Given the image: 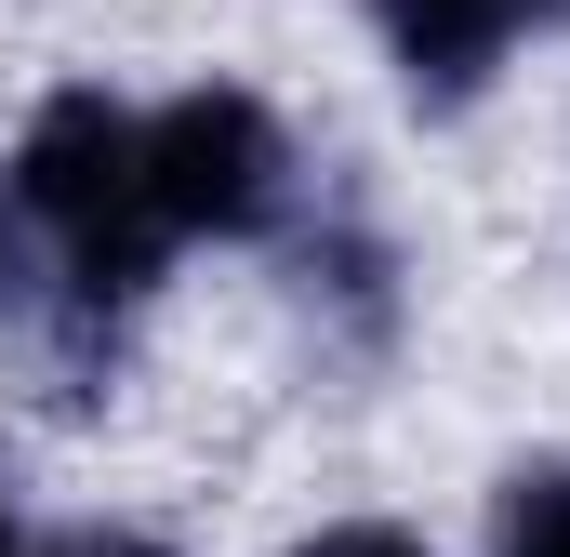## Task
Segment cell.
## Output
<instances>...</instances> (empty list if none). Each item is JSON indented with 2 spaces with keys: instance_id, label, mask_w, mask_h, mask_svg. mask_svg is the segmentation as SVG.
<instances>
[{
  "instance_id": "cell-1",
  "label": "cell",
  "mask_w": 570,
  "mask_h": 557,
  "mask_svg": "<svg viewBox=\"0 0 570 557\" xmlns=\"http://www.w3.org/2000/svg\"><path fill=\"white\" fill-rule=\"evenodd\" d=\"M27 213L80 253V305H120L159 278V199H146V120H120L107 94H53L27 146H13Z\"/></svg>"
},
{
  "instance_id": "cell-2",
  "label": "cell",
  "mask_w": 570,
  "mask_h": 557,
  "mask_svg": "<svg viewBox=\"0 0 570 557\" xmlns=\"http://www.w3.org/2000/svg\"><path fill=\"white\" fill-rule=\"evenodd\" d=\"M279 173H292L279 120H266L253 94H173V107L146 120V199H159V226H186V240L266 226Z\"/></svg>"
},
{
  "instance_id": "cell-3",
  "label": "cell",
  "mask_w": 570,
  "mask_h": 557,
  "mask_svg": "<svg viewBox=\"0 0 570 557\" xmlns=\"http://www.w3.org/2000/svg\"><path fill=\"white\" fill-rule=\"evenodd\" d=\"M531 0H385V40H399V67H412V94H478L491 80V53H504V27H518Z\"/></svg>"
},
{
  "instance_id": "cell-4",
  "label": "cell",
  "mask_w": 570,
  "mask_h": 557,
  "mask_svg": "<svg viewBox=\"0 0 570 557\" xmlns=\"http://www.w3.org/2000/svg\"><path fill=\"white\" fill-rule=\"evenodd\" d=\"M504 557H570V465L504 491Z\"/></svg>"
},
{
  "instance_id": "cell-5",
  "label": "cell",
  "mask_w": 570,
  "mask_h": 557,
  "mask_svg": "<svg viewBox=\"0 0 570 557\" xmlns=\"http://www.w3.org/2000/svg\"><path fill=\"white\" fill-rule=\"evenodd\" d=\"M305 557H425L412 531H385V518H345V531H318Z\"/></svg>"
},
{
  "instance_id": "cell-6",
  "label": "cell",
  "mask_w": 570,
  "mask_h": 557,
  "mask_svg": "<svg viewBox=\"0 0 570 557\" xmlns=\"http://www.w3.org/2000/svg\"><path fill=\"white\" fill-rule=\"evenodd\" d=\"M80 557H173V545H146V531H107V545H80Z\"/></svg>"
},
{
  "instance_id": "cell-7",
  "label": "cell",
  "mask_w": 570,
  "mask_h": 557,
  "mask_svg": "<svg viewBox=\"0 0 570 557\" xmlns=\"http://www.w3.org/2000/svg\"><path fill=\"white\" fill-rule=\"evenodd\" d=\"M531 13H570V0H531Z\"/></svg>"
},
{
  "instance_id": "cell-8",
  "label": "cell",
  "mask_w": 570,
  "mask_h": 557,
  "mask_svg": "<svg viewBox=\"0 0 570 557\" xmlns=\"http://www.w3.org/2000/svg\"><path fill=\"white\" fill-rule=\"evenodd\" d=\"M0 278H13V240H0Z\"/></svg>"
},
{
  "instance_id": "cell-9",
  "label": "cell",
  "mask_w": 570,
  "mask_h": 557,
  "mask_svg": "<svg viewBox=\"0 0 570 557\" xmlns=\"http://www.w3.org/2000/svg\"><path fill=\"white\" fill-rule=\"evenodd\" d=\"M0 557H13V545H0Z\"/></svg>"
}]
</instances>
